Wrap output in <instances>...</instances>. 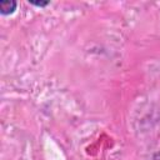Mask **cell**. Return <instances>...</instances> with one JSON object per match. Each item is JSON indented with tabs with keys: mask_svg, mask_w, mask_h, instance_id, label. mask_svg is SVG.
<instances>
[{
	"mask_svg": "<svg viewBox=\"0 0 160 160\" xmlns=\"http://www.w3.org/2000/svg\"><path fill=\"white\" fill-rule=\"evenodd\" d=\"M16 6V2L15 1H1L0 2V10H1V14H9V12H12Z\"/></svg>",
	"mask_w": 160,
	"mask_h": 160,
	"instance_id": "1",
	"label": "cell"
}]
</instances>
